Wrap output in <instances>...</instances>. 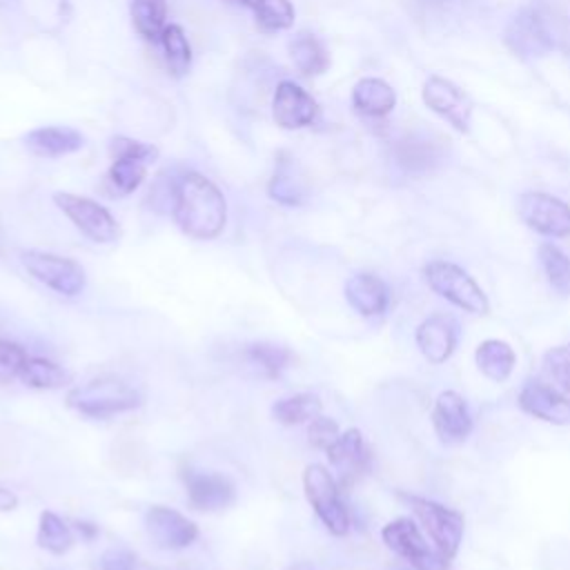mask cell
<instances>
[{
	"mask_svg": "<svg viewBox=\"0 0 570 570\" xmlns=\"http://www.w3.org/2000/svg\"><path fill=\"white\" fill-rule=\"evenodd\" d=\"M503 42L519 58H541L554 49V36L537 9H521L503 31Z\"/></svg>",
	"mask_w": 570,
	"mask_h": 570,
	"instance_id": "obj_11",
	"label": "cell"
},
{
	"mask_svg": "<svg viewBox=\"0 0 570 570\" xmlns=\"http://www.w3.org/2000/svg\"><path fill=\"white\" fill-rule=\"evenodd\" d=\"M18 505V497L9 488H0V512H9Z\"/></svg>",
	"mask_w": 570,
	"mask_h": 570,
	"instance_id": "obj_39",
	"label": "cell"
},
{
	"mask_svg": "<svg viewBox=\"0 0 570 570\" xmlns=\"http://www.w3.org/2000/svg\"><path fill=\"white\" fill-rule=\"evenodd\" d=\"M136 557L127 548H109L100 557V570H134Z\"/></svg>",
	"mask_w": 570,
	"mask_h": 570,
	"instance_id": "obj_38",
	"label": "cell"
},
{
	"mask_svg": "<svg viewBox=\"0 0 570 570\" xmlns=\"http://www.w3.org/2000/svg\"><path fill=\"white\" fill-rule=\"evenodd\" d=\"M36 541L51 554H65L73 546V532L56 512L45 510L38 521Z\"/></svg>",
	"mask_w": 570,
	"mask_h": 570,
	"instance_id": "obj_33",
	"label": "cell"
},
{
	"mask_svg": "<svg viewBox=\"0 0 570 570\" xmlns=\"http://www.w3.org/2000/svg\"><path fill=\"white\" fill-rule=\"evenodd\" d=\"M517 403L525 414L539 421L552 425H570V396L539 379H530L521 385Z\"/></svg>",
	"mask_w": 570,
	"mask_h": 570,
	"instance_id": "obj_14",
	"label": "cell"
},
{
	"mask_svg": "<svg viewBox=\"0 0 570 570\" xmlns=\"http://www.w3.org/2000/svg\"><path fill=\"white\" fill-rule=\"evenodd\" d=\"M423 102L443 120H448L456 131L461 134L470 131L472 100L452 80L441 76H430L423 85Z\"/></svg>",
	"mask_w": 570,
	"mask_h": 570,
	"instance_id": "obj_12",
	"label": "cell"
},
{
	"mask_svg": "<svg viewBox=\"0 0 570 570\" xmlns=\"http://www.w3.org/2000/svg\"><path fill=\"white\" fill-rule=\"evenodd\" d=\"M111 151V165H109V183L120 194L127 196L136 191L145 176L149 165L158 158V149L149 142H140L125 136H114L109 140Z\"/></svg>",
	"mask_w": 570,
	"mask_h": 570,
	"instance_id": "obj_7",
	"label": "cell"
},
{
	"mask_svg": "<svg viewBox=\"0 0 570 570\" xmlns=\"http://www.w3.org/2000/svg\"><path fill=\"white\" fill-rule=\"evenodd\" d=\"M459 321L448 312H434L428 318H423L414 332L416 347L421 356L432 363L441 365L445 363L459 343Z\"/></svg>",
	"mask_w": 570,
	"mask_h": 570,
	"instance_id": "obj_13",
	"label": "cell"
},
{
	"mask_svg": "<svg viewBox=\"0 0 570 570\" xmlns=\"http://www.w3.org/2000/svg\"><path fill=\"white\" fill-rule=\"evenodd\" d=\"M287 51H289L294 67L303 76H309V78L321 76L330 67V53H327L325 45L309 31L294 33L287 42Z\"/></svg>",
	"mask_w": 570,
	"mask_h": 570,
	"instance_id": "obj_25",
	"label": "cell"
},
{
	"mask_svg": "<svg viewBox=\"0 0 570 570\" xmlns=\"http://www.w3.org/2000/svg\"><path fill=\"white\" fill-rule=\"evenodd\" d=\"M519 218L537 234L552 238L570 236V205L546 191H525L517 203Z\"/></svg>",
	"mask_w": 570,
	"mask_h": 570,
	"instance_id": "obj_10",
	"label": "cell"
},
{
	"mask_svg": "<svg viewBox=\"0 0 570 570\" xmlns=\"http://www.w3.org/2000/svg\"><path fill=\"white\" fill-rule=\"evenodd\" d=\"M24 147L40 158H60L85 147V136L67 125L36 127L22 136Z\"/></svg>",
	"mask_w": 570,
	"mask_h": 570,
	"instance_id": "obj_21",
	"label": "cell"
},
{
	"mask_svg": "<svg viewBox=\"0 0 570 570\" xmlns=\"http://www.w3.org/2000/svg\"><path fill=\"white\" fill-rule=\"evenodd\" d=\"M129 16L134 29L149 42H158L167 27V0H131Z\"/></svg>",
	"mask_w": 570,
	"mask_h": 570,
	"instance_id": "obj_26",
	"label": "cell"
},
{
	"mask_svg": "<svg viewBox=\"0 0 570 570\" xmlns=\"http://www.w3.org/2000/svg\"><path fill=\"white\" fill-rule=\"evenodd\" d=\"M245 356L252 365H256L263 376L267 379H278L283 374V370L289 365L292 361V352L283 345H276V343H252L247 345L245 350Z\"/></svg>",
	"mask_w": 570,
	"mask_h": 570,
	"instance_id": "obj_34",
	"label": "cell"
},
{
	"mask_svg": "<svg viewBox=\"0 0 570 570\" xmlns=\"http://www.w3.org/2000/svg\"><path fill=\"white\" fill-rule=\"evenodd\" d=\"M69 407L91 419H109L120 412H129L140 405V394L120 379L100 376L85 385L69 390Z\"/></svg>",
	"mask_w": 570,
	"mask_h": 570,
	"instance_id": "obj_3",
	"label": "cell"
},
{
	"mask_svg": "<svg viewBox=\"0 0 570 570\" xmlns=\"http://www.w3.org/2000/svg\"><path fill=\"white\" fill-rule=\"evenodd\" d=\"M543 367L557 387L570 396V343L550 347L543 354Z\"/></svg>",
	"mask_w": 570,
	"mask_h": 570,
	"instance_id": "obj_35",
	"label": "cell"
},
{
	"mask_svg": "<svg viewBox=\"0 0 570 570\" xmlns=\"http://www.w3.org/2000/svg\"><path fill=\"white\" fill-rule=\"evenodd\" d=\"M396 105L394 89L381 78H361L352 89V107L367 118H383Z\"/></svg>",
	"mask_w": 570,
	"mask_h": 570,
	"instance_id": "obj_24",
	"label": "cell"
},
{
	"mask_svg": "<svg viewBox=\"0 0 570 570\" xmlns=\"http://www.w3.org/2000/svg\"><path fill=\"white\" fill-rule=\"evenodd\" d=\"M285 570H314V568L309 563H294V566H289Z\"/></svg>",
	"mask_w": 570,
	"mask_h": 570,
	"instance_id": "obj_41",
	"label": "cell"
},
{
	"mask_svg": "<svg viewBox=\"0 0 570 570\" xmlns=\"http://www.w3.org/2000/svg\"><path fill=\"white\" fill-rule=\"evenodd\" d=\"M22 265L38 283L62 296H78L85 289V269L73 258L29 249L22 252Z\"/></svg>",
	"mask_w": 570,
	"mask_h": 570,
	"instance_id": "obj_9",
	"label": "cell"
},
{
	"mask_svg": "<svg viewBox=\"0 0 570 570\" xmlns=\"http://www.w3.org/2000/svg\"><path fill=\"white\" fill-rule=\"evenodd\" d=\"M149 539L163 550H180L196 541L198 528L191 519L167 505H151L145 514Z\"/></svg>",
	"mask_w": 570,
	"mask_h": 570,
	"instance_id": "obj_16",
	"label": "cell"
},
{
	"mask_svg": "<svg viewBox=\"0 0 570 570\" xmlns=\"http://www.w3.org/2000/svg\"><path fill=\"white\" fill-rule=\"evenodd\" d=\"M56 207L94 243H114L120 236V227L111 212L100 205L94 198L69 194V191H56L53 194Z\"/></svg>",
	"mask_w": 570,
	"mask_h": 570,
	"instance_id": "obj_8",
	"label": "cell"
},
{
	"mask_svg": "<svg viewBox=\"0 0 570 570\" xmlns=\"http://www.w3.org/2000/svg\"><path fill=\"white\" fill-rule=\"evenodd\" d=\"M474 363L485 379H490L494 383H503L514 372L517 354L508 341L485 338L474 350Z\"/></svg>",
	"mask_w": 570,
	"mask_h": 570,
	"instance_id": "obj_23",
	"label": "cell"
},
{
	"mask_svg": "<svg viewBox=\"0 0 570 570\" xmlns=\"http://www.w3.org/2000/svg\"><path fill=\"white\" fill-rule=\"evenodd\" d=\"M232 2H236V4H243V7H249V9H252V2H254V0H232Z\"/></svg>",
	"mask_w": 570,
	"mask_h": 570,
	"instance_id": "obj_42",
	"label": "cell"
},
{
	"mask_svg": "<svg viewBox=\"0 0 570 570\" xmlns=\"http://www.w3.org/2000/svg\"><path fill=\"white\" fill-rule=\"evenodd\" d=\"M332 468L338 472L341 485H352L370 470V450L361 430L350 428L325 450Z\"/></svg>",
	"mask_w": 570,
	"mask_h": 570,
	"instance_id": "obj_18",
	"label": "cell"
},
{
	"mask_svg": "<svg viewBox=\"0 0 570 570\" xmlns=\"http://www.w3.org/2000/svg\"><path fill=\"white\" fill-rule=\"evenodd\" d=\"M267 191L272 200L285 207H298L305 200L303 180L294 174V165L289 160H278L276 171L267 185Z\"/></svg>",
	"mask_w": 570,
	"mask_h": 570,
	"instance_id": "obj_30",
	"label": "cell"
},
{
	"mask_svg": "<svg viewBox=\"0 0 570 570\" xmlns=\"http://www.w3.org/2000/svg\"><path fill=\"white\" fill-rule=\"evenodd\" d=\"M303 490L323 525L336 537L347 534L350 512L341 499L338 483L332 472L318 463L307 465L303 472Z\"/></svg>",
	"mask_w": 570,
	"mask_h": 570,
	"instance_id": "obj_5",
	"label": "cell"
},
{
	"mask_svg": "<svg viewBox=\"0 0 570 570\" xmlns=\"http://www.w3.org/2000/svg\"><path fill=\"white\" fill-rule=\"evenodd\" d=\"M256 27L265 33L285 31L294 24L296 11L289 0H254L252 2Z\"/></svg>",
	"mask_w": 570,
	"mask_h": 570,
	"instance_id": "obj_32",
	"label": "cell"
},
{
	"mask_svg": "<svg viewBox=\"0 0 570 570\" xmlns=\"http://www.w3.org/2000/svg\"><path fill=\"white\" fill-rule=\"evenodd\" d=\"M318 116L316 100L294 80H281L272 100V118L281 129L294 131L312 125Z\"/></svg>",
	"mask_w": 570,
	"mask_h": 570,
	"instance_id": "obj_17",
	"label": "cell"
},
{
	"mask_svg": "<svg viewBox=\"0 0 570 570\" xmlns=\"http://www.w3.org/2000/svg\"><path fill=\"white\" fill-rule=\"evenodd\" d=\"M401 499L410 505V510L414 512V517L419 519V523L423 525L425 534L430 537V541L434 543V548L445 557V559H454L461 541H463V530H465V521L463 514L454 508H448L439 501L425 499V497H416V494H401Z\"/></svg>",
	"mask_w": 570,
	"mask_h": 570,
	"instance_id": "obj_4",
	"label": "cell"
},
{
	"mask_svg": "<svg viewBox=\"0 0 570 570\" xmlns=\"http://www.w3.org/2000/svg\"><path fill=\"white\" fill-rule=\"evenodd\" d=\"M541 269L546 274L548 285L559 294V296H570V256L557 247L554 243H541L537 249Z\"/></svg>",
	"mask_w": 570,
	"mask_h": 570,
	"instance_id": "obj_27",
	"label": "cell"
},
{
	"mask_svg": "<svg viewBox=\"0 0 570 570\" xmlns=\"http://www.w3.org/2000/svg\"><path fill=\"white\" fill-rule=\"evenodd\" d=\"M160 47L165 51L167 69L174 78H183L191 69V47L180 24H167L160 33Z\"/></svg>",
	"mask_w": 570,
	"mask_h": 570,
	"instance_id": "obj_28",
	"label": "cell"
},
{
	"mask_svg": "<svg viewBox=\"0 0 570 570\" xmlns=\"http://www.w3.org/2000/svg\"><path fill=\"white\" fill-rule=\"evenodd\" d=\"M423 278L434 294H439L454 307L479 316H485L490 312V301L485 292L461 265L441 258L430 261L423 267Z\"/></svg>",
	"mask_w": 570,
	"mask_h": 570,
	"instance_id": "obj_2",
	"label": "cell"
},
{
	"mask_svg": "<svg viewBox=\"0 0 570 570\" xmlns=\"http://www.w3.org/2000/svg\"><path fill=\"white\" fill-rule=\"evenodd\" d=\"M18 379L36 390H56L62 387L69 381V374L53 361L49 358H38V356H29L27 363L22 365Z\"/></svg>",
	"mask_w": 570,
	"mask_h": 570,
	"instance_id": "obj_31",
	"label": "cell"
},
{
	"mask_svg": "<svg viewBox=\"0 0 570 570\" xmlns=\"http://www.w3.org/2000/svg\"><path fill=\"white\" fill-rule=\"evenodd\" d=\"M27 358H29L27 352L18 343L0 338V376L2 379L18 376L22 365L27 363Z\"/></svg>",
	"mask_w": 570,
	"mask_h": 570,
	"instance_id": "obj_36",
	"label": "cell"
},
{
	"mask_svg": "<svg viewBox=\"0 0 570 570\" xmlns=\"http://www.w3.org/2000/svg\"><path fill=\"white\" fill-rule=\"evenodd\" d=\"M432 428L443 445H459L472 434L474 421L459 392L445 390L436 396L432 407Z\"/></svg>",
	"mask_w": 570,
	"mask_h": 570,
	"instance_id": "obj_15",
	"label": "cell"
},
{
	"mask_svg": "<svg viewBox=\"0 0 570 570\" xmlns=\"http://www.w3.org/2000/svg\"><path fill=\"white\" fill-rule=\"evenodd\" d=\"M345 298L361 316H381L390 303V289L376 274L358 272L345 283Z\"/></svg>",
	"mask_w": 570,
	"mask_h": 570,
	"instance_id": "obj_22",
	"label": "cell"
},
{
	"mask_svg": "<svg viewBox=\"0 0 570 570\" xmlns=\"http://www.w3.org/2000/svg\"><path fill=\"white\" fill-rule=\"evenodd\" d=\"M171 214L183 234L212 240L225 229L227 203L207 176L187 171L171 185Z\"/></svg>",
	"mask_w": 570,
	"mask_h": 570,
	"instance_id": "obj_1",
	"label": "cell"
},
{
	"mask_svg": "<svg viewBox=\"0 0 570 570\" xmlns=\"http://www.w3.org/2000/svg\"><path fill=\"white\" fill-rule=\"evenodd\" d=\"M338 434H341V430H338L336 421L330 416L318 414L314 421H309L307 436H309V443L318 450H327L338 439Z\"/></svg>",
	"mask_w": 570,
	"mask_h": 570,
	"instance_id": "obj_37",
	"label": "cell"
},
{
	"mask_svg": "<svg viewBox=\"0 0 570 570\" xmlns=\"http://www.w3.org/2000/svg\"><path fill=\"white\" fill-rule=\"evenodd\" d=\"M421 2H425V4H430V7H445V4H450V2H454V0H421Z\"/></svg>",
	"mask_w": 570,
	"mask_h": 570,
	"instance_id": "obj_40",
	"label": "cell"
},
{
	"mask_svg": "<svg viewBox=\"0 0 570 570\" xmlns=\"http://www.w3.org/2000/svg\"><path fill=\"white\" fill-rule=\"evenodd\" d=\"M183 481H185V488H187L189 503L196 510L214 512V510H223L229 503H234V497H236L234 483L223 474L185 470Z\"/></svg>",
	"mask_w": 570,
	"mask_h": 570,
	"instance_id": "obj_19",
	"label": "cell"
},
{
	"mask_svg": "<svg viewBox=\"0 0 570 570\" xmlns=\"http://www.w3.org/2000/svg\"><path fill=\"white\" fill-rule=\"evenodd\" d=\"M323 405L316 394H294L287 399H278L272 405V414L278 423L283 425H298V423H309L321 414Z\"/></svg>",
	"mask_w": 570,
	"mask_h": 570,
	"instance_id": "obj_29",
	"label": "cell"
},
{
	"mask_svg": "<svg viewBox=\"0 0 570 570\" xmlns=\"http://www.w3.org/2000/svg\"><path fill=\"white\" fill-rule=\"evenodd\" d=\"M443 145L423 134H405L394 140L392 158L407 174H425L443 160Z\"/></svg>",
	"mask_w": 570,
	"mask_h": 570,
	"instance_id": "obj_20",
	"label": "cell"
},
{
	"mask_svg": "<svg viewBox=\"0 0 570 570\" xmlns=\"http://www.w3.org/2000/svg\"><path fill=\"white\" fill-rule=\"evenodd\" d=\"M383 543L414 570H450V559H445L436 548H430L421 528L410 517H396L381 530Z\"/></svg>",
	"mask_w": 570,
	"mask_h": 570,
	"instance_id": "obj_6",
	"label": "cell"
}]
</instances>
